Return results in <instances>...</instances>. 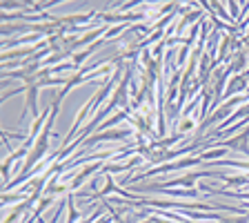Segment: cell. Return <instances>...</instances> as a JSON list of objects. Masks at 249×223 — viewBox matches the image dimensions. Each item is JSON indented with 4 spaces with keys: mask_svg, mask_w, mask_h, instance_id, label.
I'll return each mask as SVG.
<instances>
[{
    "mask_svg": "<svg viewBox=\"0 0 249 223\" xmlns=\"http://www.w3.org/2000/svg\"><path fill=\"white\" fill-rule=\"evenodd\" d=\"M202 156L196 154V156H187V159H178V161H171V163H165V165H158V167H151V170L147 172H140V174H136V177H131L129 185L131 183H138L142 181V179L147 177H156V174H167V172H174V170H189V167H196V165H202Z\"/></svg>",
    "mask_w": 249,
    "mask_h": 223,
    "instance_id": "cell-1",
    "label": "cell"
},
{
    "mask_svg": "<svg viewBox=\"0 0 249 223\" xmlns=\"http://www.w3.org/2000/svg\"><path fill=\"white\" fill-rule=\"evenodd\" d=\"M131 134H134V127L96 132V134H91V139H87V141L83 143V154H85V152H89V150H93V147L98 145V143H103V141H123V139H129Z\"/></svg>",
    "mask_w": 249,
    "mask_h": 223,
    "instance_id": "cell-2",
    "label": "cell"
},
{
    "mask_svg": "<svg viewBox=\"0 0 249 223\" xmlns=\"http://www.w3.org/2000/svg\"><path fill=\"white\" fill-rule=\"evenodd\" d=\"M105 165V161H96V163H89V165H85L83 170L78 172L76 177L71 179V183H69V192L76 194L80 187H83V183L87 181V179H91V174H96V172H100Z\"/></svg>",
    "mask_w": 249,
    "mask_h": 223,
    "instance_id": "cell-3",
    "label": "cell"
},
{
    "mask_svg": "<svg viewBox=\"0 0 249 223\" xmlns=\"http://www.w3.org/2000/svg\"><path fill=\"white\" fill-rule=\"evenodd\" d=\"M38 89H40V83L36 85H25V101H27V107L25 112H31L34 114V119H38ZM22 112V114H25Z\"/></svg>",
    "mask_w": 249,
    "mask_h": 223,
    "instance_id": "cell-4",
    "label": "cell"
},
{
    "mask_svg": "<svg viewBox=\"0 0 249 223\" xmlns=\"http://www.w3.org/2000/svg\"><path fill=\"white\" fill-rule=\"evenodd\" d=\"M154 192H160L165 194V197L169 199H198V190L194 187V190H182V187H176V190H154Z\"/></svg>",
    "mask_w": 249,
    "mask_h": 223,
    "instance_id": "cell-5",
    "label": "cell"
},
{
    "mask_svg": "<svg viewBox=\"0 0 249 223\" xmlns=\"http://www.w3.org/2000/svg\"><path fill=\"white\" fill-rule=\"evenodd\" d=\"M78 219H80V210L73 205V192L67 194V221L65 223H78Z\"/></svg>",
    "mask_w": 249,
    "mask_h": 223,
    "instance_id": "cell-6",
    "label": "cell"
},
{
    "mask_svg": "<svg viewBox=\"0 0 249 223\" xmlns=\"http://www.w3.org/2000/svg\"><path fill=\"white\" fill-rule=\"evenodd\" d=\"M218 223H249V214H225Z\"/></svg>",
    "mask_w": 249,
    "mask_h": 223,
    "instance_id": "cell-7",
    "label": "cell"
},
{
    "mask_svg": "<svg viewBox=\"0 0 249 223\" xmlns=\"http://www.w3.org/2000/svg\"><path fill=\"white\" fill-rule=\"evenodd\" d=\"M243 47H245V52L249 54V41H247V38H243Z\"/></svg>",
    "mask_w": 249,
    "mask_h": 223,
    "instance_id": "cell-8",
    "label": "cell"
},
{
    "mask_svg": "<svg viewBox=\"0 0 249 223\" xmlns=\"http://www.w3.org/2000/svg\"><path fill=\"white\" fill-rule=\"evenodd\" d=\"M140 223H154V219H151V217H147L145 221H140Z\"/></svg>",
    "mask_w": 249,
    "mask_h": 223,
    "instance_id": "cell-9",
    "label": "cell"
}]
</instances>
